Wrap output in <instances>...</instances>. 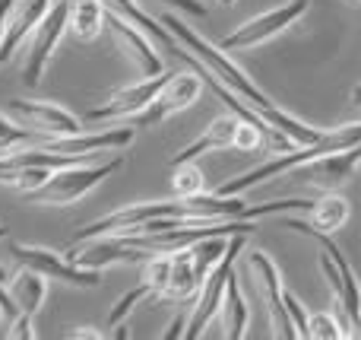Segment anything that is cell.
I'll return each instance as SVG.
<instances>
[{"label":"cell","instance_id":"6da1fadb","mask_svg":"<svg viewBox=\"0 0 361 340\" xmlns=\"http://www.w3.org/2000/svg\"><path fill=\"white\" fill-rule=\"evenodd\" d=\"M159 23L165 25V29L171 32V35L178 38V45H184L187 51H190V57L197 64H203L206 70H209L212 76H216L219 83H225L228 89H235L238 95H241L247 105H254L257 112L263 115V118L269 121V124H276L282 134H286L288 140H292L295 146H305V143H314V140L324 137V131H317V127L305 124L301 118H295V115H288L286 108H279L273 99H269L267 93H263L260 86H257L254 80H250L247 74H244L241 67H238L235 61H231L228 54H225V48H216L212 42H206L200 32H193L190 25L184 23V19H178L175 13H159Z\"/></svg>","mask_w":361,"mask_h":340},{"label":"cell","instance_id":"7a4b0ae2","mask_svg":"<svg viewBox=\"0 0 361 340\" xmlns=\"http://www.w3.org/2000/svg\"><path fill=\"white\" fill-rule=\"evenodd\" d=\"M282 229H292V233H301L307 239H317L320 242V274H324L326 286H330L333 299H336V309H339V322L352 331V337H361V283L352 271V264L345 261V254L339 252V245L330 239V233H320L317 226L305 220H295V216H282L279 220Z\"/></svg>","mask_w":361,"mask_h":340},{"label":"cell","instance_id":"3957f363","mask_svg":"<svg viewBox=\"0 0 361 340\" xmlns=\"http://www.w3.org/2000/svg\"><path fill=\"white\" fill-rule=\"evenodd\" d=\"M361 143V121H352V124H339L333 131H324V137L314 140V143H305V146H292V150L279 153L276 159H267L263 165L257 169L244 172V175H235L231 182H225L219 188V194H244V191L257 188L263 182H273L279 175H288L295 172L298 165L311 163V159H320L326 153H339V150H349V146Z\"/></svg>","mask_w":361,"mask_h":340},{"label":"cell","instance_id":"277c9868","mask_svg":"<svg viewBox=\"0 0 361 340\" xmlns=\"http://www.w3.org/2000/svg\"><path fill=\"white\" fill-rule=\"evenodd\" d=\"M124 165V156H111L105 163H73V165H63V169H54L51 178L35 188L32 194H25L32 204H44V207H70V204L82 201L92 188H99L105 178H111L114 172Z\"/></svg>","mask_w":361,"mask_h":340},{"label":"cell","instance_id":"5b68a950","mask_svg":"<svg viewBox=\"0 0 361 340\" xmlns=\"http://www.w3.org/2000/svg\"><path fill=\"white\" fill-rule=\"evenodd\" d=\"M247 235L250 233H235L231 235L222 261L212 267L209 277H206L203 286H200V293L193 296V312H190V318H187V331H184L187 340L203 337L206 328L212 324V318L219 315V309H222V296H225V283H228V277L235 274V261H238V254H241Z\"/></svg>","mask_w":361,"mask_h":340},{"label":"cell","instance_id":"8992f818","mask_svg":"<svg viewBox=\"0 0 361 340\" xmlns=\"http://www.w3.org/2000/svg\"><path fill=\"white\" fill-rule=\"evenodd\" d=\"M70 29V0H54L44 19L32 29L29 45H25V61H23V83L25 86H38L48 70L51 57H54L57 45H61L63 32Z\"/></svg>","mask_w":361,"mask_h":340},{"label":"cell","instance_id":"52a82bcc","mask_svg":"<svg viewBox=\"0 0 361 340\" xmlns=\"http://www.w3.org/2000/svg\"><path fill=\"white\" fill-rule=\"evenodd\" d=\"M307 6H311L307 0H286V4L273 6V10H267V13H257V16H250L247 23L238 25L235 32H228V35L219 42V48L244 51V48H257V45L273 42L276 35H282L286 29H292V25L305 16Z\"/></svg>","mask_w":361,"mask_h":340},{"label":"cell","instance_id":"ba28073f","mask_svg":"<svg viewBox=\"0 0 361 340\" xmlns=\"http://www.w3.org/2000/svg\"><path fill=\"white\" fill-rule=\"evenodd\" d=\"M10 254L19 267H32V271L44 274L48 280H61L67 286H80V290H92L102 283V271L92 267H80L67 258V254L54 252V248L44 245H25V242H13Z\"/></svg>","mask_w":361,"mask_h":340},{"label":"cell","instance_id":"9c48e42d","mask_svg":"<svg viewBox=\"0 0 361 340\" xmlns=\"http://www.w3.org/2000/svg\"><path fill=\"white\" fill-rule=\"evenodd\" d=\"M67 258L80 267H92V271H105L114 264H137L146 258V252L140 245H133L124 233H108V235H92L67 245Z\"/></svg>","mask_w":361,"mask_h":340},{"label":"cell","instance_id":"30bf717a","mask_svg":"<svg viewBox=\"0 0 361 340\" xmlns=\"http://www.w3.org/2000/svg\"><path fill=\"white\" fill-rule=\"evenodd\" d=\"M10 118H16L23 127L42 134L44 140L54 137H70V134L82 131V118H76L73 112L54 105V102H32V99H10L4 108Z\"/></svg>","mask_w":361,"mask_h":340},{"label":"cell","instance_id":"8fae6325","mask_svg":"<svg viewBox=\"0 0 361 340\" xmlns=\"http://www.w3.org/2000/svg\"><path fill=\"white\" fill-rule=\"evenodd\" d=\"M171 80V74H156V76H143L140 83H133V86H124L118 89V93H111V99L105 102V105L92 108V112H86L89 124H102V121H127V118H137V115H143L146 108L152 105V99H156L159 93H162V86Z\"/></svg>","mask_w":361,"mask_h":340},{"label":"cell","instance_id":"7c38bea8","mask_svg":"<svg viewBox=\"0 0 361 340\" xmlns=\"http://www.w3.org/2000/svg\"><path fill=\"white\" fill-rule=\"evenodd\" d=\"M247 264H250V274L254 280L260 283L263 290V299H267V312H269V322H273V334L279 340H295L298 331H295V322L288 318L286 312V283H282V274L276 267V261L263 252H250L247 254Z\"/></svg>","mask_w":361,"mask_h":340},{"label":"cell","instance_id":"4fadbf2b","mask_svg":"<svg viewBox=\"0 0 361 340\" xmlns=\"http://www.w3.org/2000/svg\"><path fill=\"white\" fill-rule=\"evenodd\" d=\"M203 86L206 83L197 70H190V74H171V80L165 83L162 93L152 99V105L146 108L143 115H137L133 121H137V127H152L165 118H175V115L187 112L190 105H197Z\"/></svg>","mask_w":361,"mask_h":340},{"label":"cell","instance_id":"5bb4252c","mask_svg":"<svg viewBox=\"0 0 361 340\" xmlns=\"http://www.w3.org/2000/svg\"><path fill=\"white\" fill-rule=\"evenodd\" d=\"M105 25L111 29L114 42H118V48L124 51L127 57H130L133 64H137L140 70H143V76H156L165 70L162 64V54L156 51V45H152V35L146 29H140V25H133L130 19L118 16V13H108Z\"/></svg>","mask_w":361,"mask_h":340},{"label":"cell","instance_id":"9a60e30c","mask_svg":"<svg viewBox=\"0 0 361 340\" xmlns=\"http://www.w3.org/2000/svg\"><path fill=\"white\" fill-rule=\"evenodd\" d=\"M137 131L133 127H111V131H95V134H70V137H54V140H42L38 146L44 150L63 153V156H86L92 159L95 153H111V150H124L133 143Z\"/></svg>","mask_w":361,"mask_h":340},{"label":"cell","instance_id":"2e32d148","mask_svg":"<svg viewBox=\"0 0 361 340\" xmlns=\"http://www.w3.org/2000/svg\"><path fill=\"white\" fill-rule=\"evenodd\" d=\"M361 165V143L349 146V150H339V153H326L320 159H311V163L298 165V175L305 178L307 184H317V188H339L345 184L355 169Z\"/></svg>","mask_w":361,"mask_h":340},{"label":"cell","instance_id":"e0dca14e","mask_svg":"<svg viewBox=\"0 0 361 340\" xmlns=\"http://www.w3.org/2000/svg\"><path fill=\"white\" fill-rule=\"evenodd\" d=\"M51 4H54V0H16V4H13L6 29H4V42H0V64H6L16 54V48H23V45L29 42L32 29L44 19Z\"/></svg>","mask_w":361,"mask_h":340},{"label":"cell","instance_id":"ac0fdd59","mask_svg":"<svg viewBox=\"0 0 361 340\" xmlns=\"http://www.w3.org/2000/svg\"><path fill=\"white\" fill-rule=\"evenodd\" d=\"M238 121H241V118H235V115L209 121V124H206V131L200 134L197 140H190L184 150H178L175 156H171V165H175V163H197L200 156H206V153H216V150H231V146H235Z\"/></svg>","mask_w":361,"mask_h":340},{"label":"cell","instance_id":"d6986e66","mask_svg":"<svg viewBox=\"0 0 361 340\" xmlns=\"http://www.w3.org/2000/svg\"><path fill=\"white\" fill-rule=\"evenodd\" d=\"M6 290H10V299L16 303V312H25V315L35 318L44 309V299H48V277L32 271V267H19V274L10 277Z\"/></svg>","mask_w":361,"mask_h":340},{"label":"cell","instance_id":"ffe728a7","mask_svg":"<svg viewBox=\"0 0 361 340\" xmlns=\"http://www.w3.org/2000/svg\"><path fill=\"white\" fill-rule=\"evenodd\" d=\"M222 334L228 340H241L247 337V324H250V309H247V299L241 293V283L238 277L231 274L228 283H225V296H222Z\"/></svg>","mask_w":361,"mask_h":340},{"label":"cell","instance_id":"44dd1931","mask_svg":"<svg viewBox=\"0 0 361 340\" xmlns=\"http://www.w3.org/2000/svg\"><path fill=\"white\" fill-rule=\"evenodd\" d=\"M197 293H200V280H197V271H193L190 248H178V252H171V274H169L162 299H169V303H187Z\"/></svg>","mask_w":361,"mask_h":340},{"label":"cell","instance_id":"7402d4cb","mask_svg":"<svg viewBox=\"0 0 361 340\" xmlns=\"http://www.w3.org/2000/svg\"><path fill=\"white\" fill-rule=\"evenodd\" d=\"M102 4H105V10H108V13H118V16L130 19L133 25H140V29H146V32H149L152 38H156L159 45H165V48H171V51H175V54L180 51L178 38L171 35V32L165 29V25L159 23V19H152L149 13H146L143 6L137 4V0H102Z\"/></svg>","mask_w":361,"mask_h":340},{"label":"cell","instance_id":"603a6c76","mask_svg":"<svg viewBox=\"0 0 361 340\" xmlns=\"http://www.w3.org/2000/svg\"><path fill=\"white\" fill-rule=\"evenodd\" d=\"M108 10L102 0H70V32L80 42H92L105 29Z\"/></svg>","mask_w":361,"mask_h":340},{"label":"cell","instance_id":"cb8c5ba5","mask_svg":"<svg viewBox=\"0 0 361 340\" xmlns=\"http://www.w3.org/2000/svg\"><path fill=\"white\" fill-rule=\"evenodd\" d=\"M311 226H317L320 233H336V229H343L345 223H349L352 210H349V201H345L343 194H336V191H330V194H324L320 201L311 204Z\"/></svg>","mask_w":361,"mask_h":340},{"label":"cell","instance_id":"d4e9b609","mask_svg":"<svg viewBox=\"0 0 361 340\" xmlns=\"http://www.w3.org/2000/svg\"><path fill=\"white\" fill-rule=\"evenodd\" d=\"M42 140H44L42 134L29 131V127H23L16 118L0 112V153L19 150V146H35V143H42Z\"/></svg>","mask_w":361,"mask_h":340},{"label":"cell","instance_id":"484cf974","mask_svg":"<svg viewBox=\"0 0 361 340\" xmlns=\"http://www.w3.org/2000/svg\"><path fill=\"white\" fill-rule=\"evenodd\" d=\"M206 191L203 172H200L197 163H175L171 165V194L175 197H190Z\"/></svg>","mask_w":361,"mask_h":340},{"label":"cell","instance_id":"4316f807","mask_svg":"<svg viewBox=\"0 0 361 340\" xmlns=\"http://www.w3.org/2000/svg\"><path fill=\"white\" fill-rule=\"evenodd\" d=\"M343 337H352V331L339 318L326 315V312H311V318H307V340H343Z\"/></svg>","mask_w":361,"mask_h":340},{"label":"cell","instance_id":"83f0119b","mask_svg":"<svg viewBox=\"0 0 361 340\" xmlns=\"http://www.w3.org/2000/svg\"><path fill=\"white\" fill-rule=\"evenodd\" d=\"M152 296H156V290H152L146 280H140V286H133L130 293H124V296H121V303L114 305L111 312H108V328H118V324L124 322V318L130 315V312L137 309L143 299H152Z\"/></svg>","mask_w":361,"mask_h":340},{"label":"cell","instance_id":"f1b7e54d","mask_svg":"<svg viewBox=\"0 0 361 340\" xmlns=\"http://www.w3.org/2000/svg\"><path fill=\"white\" fill-rule=\"evenodd\" d=\"M269 143L267 131L260 124H250V121H238V131H235V146L231 150H241V153H254L263 150Z\"/></svg>","mask_w":361,"mask_h":340},{"label":"cell","instance_id":"f546056e","mask_svg":"<svg viewBox=\"0 0 361 340\" xmlns=\"http://www.w3.org/2000/svg\"><path fill=\"white\" fill-rule=\"evenodd\" d=\"M286 312H288V318H292L295 322V331H298V340H307V318H311V312L305 309V305H301V299L295 296L292 290H288L286 286Z\"/></svg>","mask_w":361,"mask_h":340},{"label":"cell","instance_id":"4dcf8cb0","mask_svg":"<svg viewBox=\"0 0 361 340\" xmlns=\"http://www.w3.org/2000/svg\"><path fill=\"white\" fill-rule=\"evenodd\" d=\"M6 328H10V331H6V337H10V340H35L38 337L35 331H32V315H25V312H19V315L13 318Z\"/></svg>","mask_w":361,"mask_h":340},{"label":"cell","instance_id":"1f68e13d","mask_svg":"<svg viewBox=\"0 0 361 340\" xmlns=\"http://www.w3.org/2000/svg\"><path fill=\"white\" fill-rule=\"evenodd\" d=\"M165 4L175 6V10H180V13H190V16H197V19H203L206 13H209L200 0H165Z\"/></svg>","mask_w":361,"mask_h":340},{"label":"cell","instance_id":"d6a6232c","mask_svg":"<svg viewBox=\"0 0 361 340\" xmlns=\"http://www.w3.org/2000/svg\"><path fill=\"white\" fill-rule=\"evenodd\" d=\"M187 318H190V315H184V312H180L175 322H171V328L162 334V340H178V337H184V331H187Z\"/></svg>","mask_w":361,"mask_h":340},{"label":"cell","instance_id":"836d02e7","mask_svg":"<svg viewBox=\"0 0 361 340\" xmlns=\"http://www.w3.org/2000/svg\"><path fill=\"white\" fill-rule=\"evenodd\" d=\"M70 337H73V340H102L105 334H102V331H89V328H82V331H73Z\"/></svg>","mask_w":361,"mask_h":340},{"label":"cell","instance_id":"e575fe53","mask_svg":"<svg viewBox=\"0 0 361 340\" xmlns=\"http://www.w3.org/2000/svg\"><path fill=\"white\" fill-rule=\"evenodd\" d=\"M352 102L361 105V83H358V86H352Z\"/></svg>","mask_w":361,"mask_h":340},{"label":"cell","instance_id":"d590c367","mask_svg":"<svg viewBox=\"0 0 361 340\" xmlns=\"http://www.w3.org/2000/svg\"><path fill=\"white\" fill-rule=\"evenodd\" d=\"M0 283H10V274H6L4 267H0Z\"/></svg>","mask_w":361,"mask_h":340},{"label":"cell","instance_id":"8d00e7d4","mask_svg":"<svg viewBox=\"0 0 361 340\" xmlns=\"http://www.w3.org/2000/svg\"><path fill=\"white\" fill-rule=\"evenodd\" d=\"M219 6H235V0H216Z\"/></svg>","mask_w":361,"mask_h":340},{"label":"cell","instance_id":"74e56055","mask_svg":"<svg viewBox=\"0 0 361 340\" xmlns=\"http://www.w3.org/2000/svg\"><path fill=\"white\" fill-rule=\"evenodd\" d=\"M0 239H6V226H0Z\"/></svg>","mask_w":361,"mask_h":340},{"label":"cell","instance_id":"f35d334b","mask_svg":"<svg viewBox=\"0 0 361 340\" xmlns=\"http://www.w3.org/2000/svg\"><path fill=\"white\" fill-rule=\"evenodd\" d=\"M0 324H4V312H0Z\"/></svg>","mask_w":361,"mask_h":340},{"label":"cell","instance_id":"ab89813d","mask_svg":"<svg viewBox=\"0 0 361 340\" xmlns=\"http://www.w3.org/2000/svg\"><path fill=\"white\" fill-rule=\"evenodd\" d=\"M355 4H361V0H355Z\"/></svg>","mask_w":361,"mask_h":340}]
</instances>
